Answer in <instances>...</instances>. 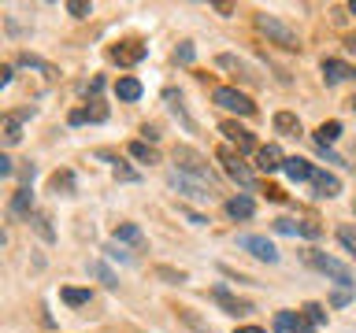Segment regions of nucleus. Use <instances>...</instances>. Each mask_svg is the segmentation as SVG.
Returning <instances> with one entry per match:
<instances>
[{
	"mask_svg": "<svg viewBox=\"0 0 356 333\" xmlns=\"http://www.w3.org/2000/svg\"><path fill=\"white\" fill-rule=\"evenodd\" d=\"M115 96L119 100H138L141 96V82H138V78H119V82H115Z\"/></svg>",
	"mask_w": 356,
	"mask_h": 333,
	"instance_id": "27",
	"label": "nucleus"
},
{
	"mask_svg": "<svg viewBox=\"0 0 356 333\" xmlns=\"http://www.w3.org/2000/svg\"><path fill=\"white\" fill-rule=\"evenodd\" d=\"M67 11H71L74 19H86L89 11H93V4H89V0H71V4H67Z\"/></svg>",
	"mask_w": 356,
	"mask_h": 333,
	"instance_id": "32",
	"label": "nucleus"
},
{
	"mask_svg": "<svg viewBox=\"0 0 356 333\" xmlns=\"http://www.w3.org/2000/svg\"><path fill=\"white\" fill-rule=\"evenodd\" d=\"M108 119V108L97 104V108H86V111H71V126H82V122H104Z\"/></svg>",
	"mask_w": 356,
	"mask_h": 333,
	"instance_id": "25",
	"label": "nucleus"
},
{
	"mask_svg": "<svg viewBox=\"0 0 356 333\" xmlns=\"http://www.w3.org/2000/svg\"><path fill=\"white\" fill-rule=\"evenodd\" d=\"M330 304H334V307H341V304H349V293H345V289H341V293H334V300H330Z\"/></svg>",
	"mask_w": 356,
	"mask_h": 333,
	"instance_id": "41",
	"label": "nucleus"
},
{
	"mask_svg": "<svg viewBox=\"0 0 356 333\" xmlns=\"http://www.w3.org/2000/svg\"><path fill=\"white\" fill-rule=\"evenodd\" d=\"M211 296H216V304H219L222 311H227V315H249V311H252V304H249V300H238L234 293H227L222 285H219Z\"/></svg>",
	"mask_w": 356,
	"mask_h": 333,
	"instance_id": "13",
	"label": "nucleus"
},
{
	"mask_svg": "<svg viewBox=\"0 0 356 333\" xmlns=\"http://www.w3.org/2000/svg\"><path fill=\"white\" fill-rule=\"evenodd\" d=\"M219 163H222V171H227L238 185L245 189H252V174H249V166L241 163V155H234L230 148H219Z\"/></svg>",
	"mask_w": 356,
	"mask_h": 333,
	"instance_id": "7",
	"label": "nucleus"
},
{
	"mask_svg": "<svg viewBox=\"0 0 356 333\" xmlns=\"http://www.w3.org/2000/svg\"><path fill=\"white\" fill-rule=\"evenodd\" d=\"M219 133H227V141L238 144V152H260L256 148V137L245 126H238V122H219Z\"/></svg>",
	"mask_w": 356,
	"mask_h": 333,
	"instance_id": "9",
	"label": "nucleus"
},
{
	"mask_svg": "<svg viewBox=\"0 0 356 333\" xmlns=\"http://www.w3.org/2000/svg\"><path fill=\"white\" fill-rule=\"evenodd\" d=\"M11 74H15V71H11V63L0 67V85H8V82H11Z\"/></svg>",
	"mask_w": 356,
	"mask_h": 333,
	"instance_id": "40",
	"label": "nucleus"
},
{
	"mask_svg": "<svg viewBox=\"0 0 356 333\" xmlns=\"http://www.w3.org/2000/svg\"><path fill=\"white\" fill-rule=\"evenodd\" d=\"M30 222H33V230H38V237H41V241H56L52 219L44 215V211H33V215H30Z\"/></svg>",
	"mask_w": 356,
	"mask_h": 333,
	"instance_id": "26",
	"label": "nucleus"
},
{
	"mask_svg": "<svg viewBox=\"0 0 356 333\" xmlns=\"http://www.w3.org/2000/svg\"><path fill=\"white\" fill-rule=\"evenodd\" d=\"M49 189H52V193H60V196H74V174L71 171H56L49 178Z\"/></svg>",
	"mask_w": 356,
	"mask_h": 333,
	"instance_id": "22",
	"label": "nucleus"
},
{
	"mask_svg": "<svg viewBox=\"0 0 356 333\" xmlns=\"http://www.w3.org/2000/svg\"><path fill=\"white\" fill-rule=\"evenodd\" d=\"M349 108H353V111H356V96H353V100H349Z\"/></svg>",
	"mask_w": 356,
	"mask_h": 333,
	"instance_id": "45",
	"label": "nucleus"
},
{
	"mask_svg": "<svg viewBox=\"0 0 356 333\" xmlns=\"http://www.w3.org/2000/svg\"><path fill=\"white\" fill-rule=\"evenodd\" d=\"M300 315L308 318V326H323V322H327V307H323V304H305Z\"/></svg>",
	"mask_w": 356,
	"mask_h": 333,
	"instance_id": "28",
	"label": "nucleus"
},
{
	"mask_svg": "<svg viewBox=\"0 0 356 333\" xmlns=\"http://www.w3.org/2000/svg\"><path fill=\"white\" fill-rule=\"evenodd\" d=\"M145 44L141 41H122V44H115V49H111V60H115L119 67H134V63H141L145 60Z\"/></svg>",
	"mask_w": 356,
	"mask_h": 333,
	"instance_id": "10",
	"label": "nucleus"
},
{
	"mask_svg": "<svg viewBox=\"0 0 356 333\" xmlns=\"http://www.w3.org/2000/svg\"><path fill=\"white\" fill-rule=\"evenodd\" d=\"M60 300L67 307H86L89 300H93V293L89 289H74V285H67V289H60Z\"/></svg>",
	"mask_w": 356,
	"mask_h": 333,
	"instance_id": "24",
	"label": "nucleus"
},
{
	"mask_svg": "<svg viewBox=\"0 0 356 333\" xmlns=\"http://www.w3.org/2000/svg\"><path fill=\"white\" fill-rule=\"evenodd\" d=\"M216 63H219V67H227V71H238L241 78H249V82H252V74H249V67H245L241 60H234V56H227V52H222V56H216Z\"/></svg>",
	"mask_w": 356,
	"mask_h": 333,
	"instance_id": "29",
	"label": "nucleus"
},
{
	"mask_svg": "<svg viewBox=\"0 0 356 333\" xmlns=\"http://www.w3.org/2000/svg\"><path fill=\"white\" fill-rule=\"evenodd\" d=\"M160 278H171V282H186V271H171V266H156Z\"/></svg>",
	"mask_w": 356,
	"mask_h": 333,
	"instance_id": "35",
	"label": "nucleus"
},
{
	"mask_svg": "<svg viewBox=\"0 0 356 333\" xmlns=\"http://www.w3.org/2000/svg\"><path fill=\"white\" fill-rule=\"evenodd\" d=\"M115 178H122V182H138V174H134L130 166H122V163H115Z\"/></svg>",
	"mask_w": 356,
	"mask_h": 333,
	"instance_id": "37",
	"label": "nucleus"
},
{
	"mask_svg": "<svg viewBox=\"0 0 356 333\" xmlns=\"http://www.w3.org/2000/svg\"><path fill=\"white\" fill-rule=\"evenodd\" d=\"M349 11H353V15H356V0H353V4H349Z\"/></svg>",
	"mask_w": 356,
	"mask_h": 333,
	"instance_id": "44",
	"label": "nucleus"
},
{
	"mask_svg": "<svg viewBox=\"0 0 356 333\" xmlns=\"http://www.w3.org/2000/svg\"><path fill=\"white\" fill-rule=\"evenodd\" d=\"M238 333H264V330H260V326H241Z\"/></svg>",
	"mask_w": 356,
	"mask_h": 333,
	"instance_id": "43",
	"label": "nucleus"
},
{
	"mask_svg": "<svg viewBox=\"0 0 356 333\" xmlns=\"http://www.w3.org/2000/svg\"><path fill=\"white\" fill-rule=\"evenodd\" d=\"M345 49H349V52H356V30L349 33V37H345Z\"/></svg>",
	"mask_w": 356,
	"mask_h": 333,
	"instance_id": "42",
	"label": "nucleus"
},
{
	"mask_svg": "<svg viewBox=\"0 0 356 333\" xmlns=\"http://www.w3.org/2000/svg\"><path fill=\"white\" fill-rule=\"evenodd\" d=\"M175 163H178V174H186V178H193V182H204L216 189V174H211V166L204 163V155L193 152V148H175Z\"/></svg>",
	"mask_w": 356,
	"mask_h": 333,
	"instance_id": "2",
	"label": "nucleus"
},
{
	"mask_svg": "<svg viewBox=\"0 0 356 333\" xmlns=\"http://www.w3.org/2000/svg\"><path fill=\"white\" fill-rule=\"evenodd\" d=\"M338 137H341V122H338V119L323 122V126L316 130V144H319V148H330V144L338 141Z\"/></svg>",
	"mask_w": 356,
	"mask_h": 333,
	"instance_id": "19",
	"label": "nucleus"
},
{
	"mask_svg": "<svg viewBox=\"0 0 356 333\" xmlns=\"http://www.w3.org/2000/svg\"><path fill=\"white\" fill-rule=\"evenodd\" d=\"M312 185H316V196H338L341 193V182L327 171H316L312 174Z\"/></svg>",
	"mask_w": 356,
	"mask_h": 333,
	"instance_id": "15",
	"label": "nucleus"
},
{
	"mask_svg": "<svg viewBox=\"0 0 356 333\" xmlns=\"http://www.w3.org/2000/svg\"><path fill=\"white\" fill-rule=\"evenodd\" d=\"M0 174H4V178H11V174H15V163H11L8 155H0Z\"/></svg>",
	"mask_w": 356,
	"mask_h": 333,
	"instance_id": "39",
	"label": "nucleus"
},
{
	"mask_svg": "<svg viewBox=\"0 0 356 333\" xmlns=\"http://www.w3.org/2000/svg\"><path fill=\"white\" fill-rule=\"evenodd\" d=\"M89 274H93V278H100V282H104L108 289H115V285H119V282H115V274H111L104 263H89Z\"/></svg>",
	"mask_w": 356,
	"mask_h": 333,
	"instance_id": "30",
	"label": "nucleus"
},
{
	"mask_svg": "<svg viewBox=\"0 0 356 333\" xmlns=\"http://www.w3.org/2000/svg\"><path fill=\"white\" fill-rule=\"evenodd\" d=\"M282 171L293 178V182H312V174H316V166H312L308 160H300V155H286V166Z\"/></svg>",
	"mask_w": 356,
	"mask_h": 333,
	"instance_id": "14",
	"label": "nucleus"
},
{
	"mask_svg": "<svg viewBox=\"0 0 356 333\" xmlns=\"http://www.w3.org/2000/svg\"><path fill=\"white\" fill-rule=\"evenodd\" d=\"M108 255H111V259H119V263H130V252H122L119 244H108Z\"/></svg>",
	"mask_w": 356,
	"mask_h": 333,
	"instance_id": "36",
	"label": "nucleus"
},
{
	"mask_svg": "<svg viewBox=\"0 0 356 333\" xmlns=\"http://www.w3.org/2000/svg\"><path fill=\"white\" fill-rule=\"evenodd\" d=\"M130 155L138 163H160V152H156V144H149V141H130Z\"/></svg>",
	"mask_w": 356,
	"mask_h": 333,
	"instance_id": "23",
	"label": "nucleus"
},
{
	"mask_svg": "<svg viewBox=\"0 0 356 333\" xmlns=\"http://www.w3.org/2000/svg\"><path fill=\"white\" fill-rule=\"evenodd\" d=\"M175 60H178V63H193V44H189V41H182V49L175 52Z\"/></svg>",
	"mask_w": 356,
	"mask_h": 333,
	"instance_id": "33",
	"label": "nucleus"
},
{
	"mask_svg": "<svg viewBox=\"0 0 356 333\" xmlns=\"http://www.w3.org/2000/svg\"><path fill=\"white\" fill-rule=\"evenodd\" d=\"M238 248H245L249 255H256V259H264V263H278V252H275V244L260 237V233H241L238 237Z\"/></svg>",
	"mask_w": 356,
	"mask_h": 333,
	"instance_id": "6",
	"label": "nucleus"
},
{
	"mask_svg": "<svg viewBox=\"0 0 356 333\" xmlns=\"http://www.w3.org/2000/svg\"><path fill=\"white\" fill-rule=\"evenodd\" d=\"M256 166H260L264 174L282 171V166H286V155H282V148H278V144H264V148L256 152Z\"/></svg>",
	"mask_w": 356,
	"mask_h": 333,
	"instance_id": "12",
	"label": "nucleus"
},
{
	"mask_svg": "<svg viewBox=\"0 0 356 333\" xmlns=\"http://www.w3.org/2000/svg\"><path fill=\"white\" fill-rule=\"evenodd\" d=\"M338 241L345 244L349 255H356V226H338Z\"/></svg>",
	"mask_w": 356,
	"mask_h": 333,
	"instance_id": "31",
	"label": "nucleus"
},
{
	"mask_svg": "<svg viewBox=\"0 0 356 333\" xmlns=\"http://www.w3.org/2000/svg\"><path fill=\"white\" fill-rule=\"evenodd\" d=\"M305 259H308V266H316L319 274H327V278H334L341 289H349L353 285V271L345 266L341 259H334V255H327V252H316V248H308L305 252Z\"/></svg>",
	"mask_w": 356,
	"mask_h": 333,
	"instance_id": "3",
	"label": "nucleus"
},
{
	"mask_svg": "<svg viewBox=\"0 0 356 333\" xmlns=\"http://www.w3.org/2000/svg\"><path fill=\"white\" fill-rule=\"evenodd\" d=\"M275 333H312L308 318L300 311H278L275 315Z\"/></svg>",
	"mask_w": 356,
	"mask_h": 333,
	"instance_id": "11",
	"label": "nucleus"
},
{
	"mask_svg": "<svg viewBox=\"0 0 356 333\" xmlns=\"http://www.w3.org/2000/svg\"><path fill=\"white\" fill-rule=\"evenodd\" d=\"M297 233H305V237H319V226L312 219H305V222H297Z\"/></svg>",
	"mask_w": 356,
	"mask_h": 333,
	"instance_id": "34",
	"label": "nucleus"
},
{
	"mask_svg": "<svg viewBox=\"0 0 356 333\" xmlns=\"http://www.w3.org/2000/svg\"><path fill=\"white\" fill-rule=\"evenodd\" d=\"M275 230H278V233H297V222H289V219H275Z\"/></svg>",
	"mask_w": 356,
	"mask_h": 333,
	"instance_id": "38",
	"label": "nucleus"
},
{
	"mask_svg": "<svg viewBox=\"0 0 356 333\" xmlns=\"http://www.w3.org/2000/svg\"><path fill=\"white\" fill-rule=\"evenodd\" d=\"M26 115H33V111H11V115L0 119V141H4L8 148L22 141V119H26Z\"/></svg>",
	"mask_w": 356,
	"mask_h": 333,
	"instance_id": "8",
	"label": "nucleus"
},
{
	"mask_svg": "<svg viewBox=\"0 0 356 333\" xmlns=\"http://www.w3.org/2000/svg\"><path fill=\"white\" fill-rule=\"evenodd\" d=\"M216 104L227 108V111H238V115H256V104L234 85H219L216 89Z\"/></svg>",
	"mask_w": 356,
	"mask_h": 333,
	"instance_id": "4",
	"label": "nucleus"
},
{
	"mask_svg": "<svg viewBox=\"0 0 356 333\" xmlns=\"http://www.w3.org/2000/svg\"><path fill=\"white\" fill-rule=\"evenodd\" d=\"M271 122H275L278 133H286V137H297V133H300V119L293 115V111H278Z\"/></svg>",
	"mask_w": 356,
	"mask_h": 333,
	"instance_id": "21",
	"label": "nucleus"
},
{
	"mask_svg": "<svg viewBox=\"0 0 356 333\" xmlns=\"http://www.w3.org/2000/svg\"><path fill=\"white\" fill-rule=\"evenodd\" d=\"M11 215H19V219L33 215V193H30V189H19V193L11 196Z\"/></svg>",
	"mask_w": 356,
	"mask_h": 333,
	"instance_id": "20",
	"label": "nucleus"
},
{
	"mask_svg": "<svg viewBox=\"0 0 356 333\" xmlns=\"http://www.w3.org/2000/svg\"><path fill=\"white\" fill-rule=\"evenodd\" d=\"M256 30L264 33L271 44H278V49H286V52H300V37H297V30L293 26H286L278 15H267V11H260L256 15Z\"/></svg>",
	"mask_w": 356,
	"mask_h": 333,
	"instance_id": "1",
	"label": "nucleus"
},
{
	"mask_svg": "<svg viewBox=\"0 0 356 333\" xmlns=\"http://www.w3.org/2000/svg\"><path fill=\"white\" fill-rule=\"evenodd\" d=\"M252 211H256V204H252V196H245V193L227 200V215L230 219H252Z\"/></svg>",
	"mask_w": 356,
	"mask_h": 333,
	"instance_id": "16",
	"label": "nucleus"
},
{
	"mask_svg": "<svg viewBox=\"0 0 356 333\" xmlns=\"http://www.w3.org/2000/svg\"><path fill=\"white\" fill-rule=\"evenodd\" d=\"M349 74H356V71H349L341 60H323V82H327V85H338V82H345Z\"/></svg>",
	"mask_w": 356,
	"mask_h": 333,
	"instance_id": "17",
	"label": "nucleus"
},
{
	"mask_svg": "<svg viewBox=\"0 0 356 333\" xmlns=\"http://www.w3.org/2000/svg\"><path fill=\"white\" fill-rule=\"evenodd\" d=\"M171 189H178L186 200H200V204H208L211 196H216V189L204 185V182H193V178H186V174H171Z\"/></svg>",
	"mask_w": 356,
	"mask_h": 333,
	"instance_id": "5",
	"label": "nucleus"
},
{
	"mask_svg": "<svg viewBox=\"0 0 356 333\" xmlns=\"http://www.w3.org/2000/svg\"><path fill=\"white\" fill-rule=\"evenodd\" d=\"M115 241L134 244V248H145V233L134 226V222H119V226H115Z\"/></svg>",
	"mask_w": 356,
	"mask_h": 333,
	"instance_id": "18",
	"label": "nucleus"
}]
</instances>
